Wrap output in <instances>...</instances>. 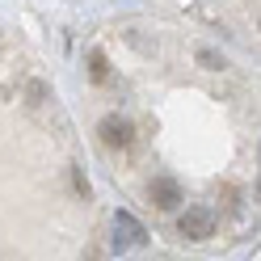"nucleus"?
<instances>
[{"label": "nucleus", "instance_id": "1", "mask_svg": "<svg viewBox=\"0 0 261 261\" xmlns=\"http://www.w3.org/2000/svg\"><path fill=\"white\" fill-rule=\"evenodd\" d=\"M97 135H101V143L110 152H126L130 139H135V130H130V122L122 118V114H106L101 126H97Z\"/></svg>", "mask_w": 261, "mask_h": 261}, {"label": "nucleus", "instance_id": "2", "mask_svg": "<svg viewBox=\"0 0 261 261\" xmlns=\"http://www.w3.org/2000/svg\"><path fill=\"white\" fill-rule=\"evenodd\" d=\"M177 232L186 240H211L215 236V215H211L206 206H190L181 219H177Z\"/></svg>", "mask_w": 261, "mask_h": 261}, {"label": "nucleus", "instance_id": "3", "mask_svg": "<svg viewBox=\"0 0 261 261\" xmlns=\"http://www.w3.org/2000/svg\"><path fill=\"white\" fill-rule=\"evenodd\" d=\"M135 244H143V223L130 215V211H118V215H114V249L126 253V249H135Z\"/></svg>", "mask_w": 261, "mask_h": 261}, {"label": "nucleus", "instance_id": "4", "mask_svg": "<svg viewBox=\"0 0 261 261\" xmlns=\"http://www.w3.org/2000/svg\"><path fill=\"white\" fill-rule=\"evenodd\" d=\"M148 198H152L160 211H173L177 202H181V186H177L173 177H152V186H148Z\"/></svg>", "mask_w": 261, "mask_h": 261}, {"label": "nucleus", "instance_id": "5", "mask_svg": "<svg viewBox=\"0 0 261 261\" xmlns=\"http://www.w3.org/2000/svg\"><path fill=\"white\" fill-rule=\"evenodd\" d=\"M42 101H51V89H46L42 85V80H30V85H25V106H42Z\"/></svg>", "mask_w": 261, "mask_h": 261}, {"label": "nucleus", "instance_id": "6", "mask_svg": "<svg viewBox=\"0 0 261 261\" xmlns=\"http://www.w3.org/2000/svg\"><path fill=\"white\" fill-rule=\"evenodd\" d=\"M89 76H93V80H106V76H110V63H106L101 51H93V55H89Z\"/></svg>", "mask_w": 261, "mask_h": 261}, {"label": "nucleus", "instance_id": "7", "mask_svg": "<svg viewBox=\"0 0 261 261\" xmlns=\"http://www.w3.org/2000/svg\"><path fill=\"white\" fill-rule=\"evenodd\" d=\"M198 63L211 68V72H219V68H223V55H215V51H206V46H202V51H198Z\"/></svg>", "mask_w": 261, "mask_h": 261}, {"label": "nucleus", "instance_id": "8", "mask_svg": "<svg viewBox=\"0 0 261 261\" xmlns=\"http://www.w3.org/2000/svg\"><path fill=\"white\" fill-rule=\"evenodd\" d=\"M0 261H17V257H13V253H0Z\"/></svg>", "mask_w": 261, "mask_h": 261}]
</instances>
